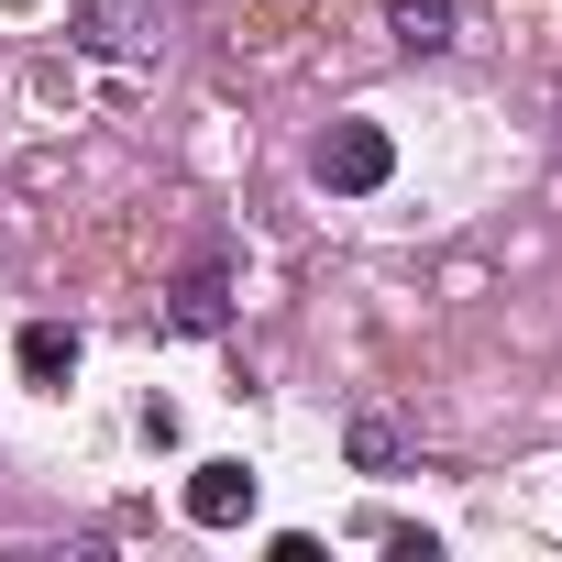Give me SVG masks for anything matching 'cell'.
I'll return each instance as SVG.
<instances>
[{"label": "cell", "mask_w": 562, "mask_h": 562, "mask_svg": "<svg viewBox=\"0 0 562 562\" xmlns=\"http://www.w3.org/2000/svg\"><path fill=\"white\" fill-rule=\"evenodd\" d=\"M342 452H353V474H397V463H408V419H397L386 397H364V408L342 419Z\"/></svg>", "instance_id": "3"}, {"label": "cell", "mask_w": 562, "mask_h": 562, "mask_svg": "<svg viewBox=\"0 0 562 562\" xmlns=\"http://www.w3.org/2000/svg\"><path fill=\"white\" fill-rule=\"evenodd\" d=\"M188 518L199 529H243L254 518V474L243 463H188Z\"/></svg>", "instance_id": "4"}, {"label": "cell", "mask_w": 562, "mask_h": 562, "mask_svg": "<svg viewBox=\"0 0 562 562\" xmlns=\"http://www.w3.org/2000/svg\"><path fill=\"white\" fill-rule=\"evenodd\" d=\"M166 331H177V342H210V331H232V254H199V265H177V288H166Z\"/></svg>", "instance_id": "2"}, {"label": "cell", "mask_w": 562, "mask_h": 562, "mask_svg": "<svg viewBox=\"0 0 562 562\" xmlns=\"http://www.w3.org/2000/svg\"><path fill=\"white\" fill-rule=\"evenodd\" d=\"M386 34H397V56H452V0H386Z\"/></svg>", "instance_id": "5"}, {"label": "cell", "mask_w": 562, "mask_h": 562, "mask_svg": "<svg viewBox=\"0 0 562 562\" xmlns=\"http://www.w3.org/2000/svg\"><path fill=\"white\" fill-rule=\"evenodd\" d=\"M78 45H89V56H122V34H111V0H78Z\"/></svg>", "instance_id": "7"}, {"label": "cell", "mask_w": 562, "mask_h": 562, "mask_svg": "<svg viewBox=\"0 0 562 562\" xmlns=\"http://www.w3.org/2000/svg\"><path fill=\"white\" fill-rule=\"evenodd\" d=\"M310 166H321V188H342V199H375V188L397 177V144H386V122H331Z\"/></svg>", "instance_id": "1"}, {"label": "cell", "mask_w": 562, "mask_h": 562, "mask_svg": "<svg viewBox=\"0 0 562 562\" xmlns=\"http://www.w3.org/2000/svg\"><path fill=\"white\" fill-rule=\"evenodd\" d=\"M12 364H23L34 386H67V375H78V331H67V321H23V342H12Z\"/></svg>", "instance_id": "6"}]
</instances>
